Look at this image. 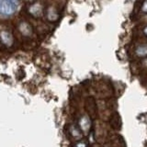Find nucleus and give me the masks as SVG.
<instances>
[{"instance_id": "1", "label": "nucleus", "mask_w": 147, "mask_h": 147, "mask_svg": "<svg viewBox=\"0 0 147 147\" xmlns=\"http://www.w3.org/2000/svg\"><path fill=\"white\" fill-rule=\"evenodd\" d=\"M0 40H1L2 43L6 46H11L13 43V38L12 35L7 31H2L1 34H0Z\"/></svg>"}, {"instance_id": "6", "label": "nucleus", "mask_w": 147, "mask_h": 147, "mask_svg": "<svg viewBox=\"0 0 147 147\" xmlns=\"http://www.w3.org/2000/svg\"><path fill=\"white\" fill-rule=\"evenodd\" d=\"M142 12L147 13V0H144V4H142Z\"/></svg>"}, {"instance_id": "4", "label": "nucleus", "mask_w": 147, "mask_h": 147, "mask_svg": "<svg viewBox=\"0 0 147 147\" xmlns=\"http://www.w3.org/2000/svg\"><path fill=\"white\" fill-rule=\"evenodd\" d=\"M47 17L49 18V20H57V18H58V15H57V12L56 10L53 8V7H49L48 8V10H47Z\"/></svg>"}, {"instance_id": "5", "label": "nucleus", "mask_w": 147, "mask_h": 147, "mask_svg": "<svg viewBox=\"0 0 147 147\" xmlns=\"http://www.w3.org/2000/svg\"><path fill=\"white\" fill-rule=\"evenodd\" d=\"M20 31L24 35H30L31 33V29L28 24H26V28H24V24H22L20 26Z\"/></svg>"}, {"instance_id": "3", "label": "nucleus", "mask_w": 147, "mask_h": 147, "mask_svg": "<svg viewBox=\"0 0 147 147\" xmlns=\"http://www.w3.org/2000/svg\"><path fill=\"white\" fill-rule=\"evenodd\" d=\"M90 124H91L90 119H89L88 118H87L86 116L83 117V118L81 119V121H80V127L82 128V130H83V131H86L87 130H88L89 127H90Z\"/></svg>"}, {"instance_id": "8", "label": "nucleus", "mask_w": 147, "mask_h": 147, "mask_svg": "<svg viewBox=\"0 0 147 147\" xmlns=\"http://www.w3.org/2000/svg\"><path fill=\"white\" fill-rule=\"evenodd\" d=\"M144 34L147 36V26H146V27L144 28Z\"/></svg>"}, {"instance_id": "7", "label": "nucleus", "mask_w": 147, "mask_h": 147, "mask_svg": "<svg viewBox=\"0 0 147 147\" xmlns=\"http://www.w3.org/2000/svg\"><path fill=\"white\" fill-rule=\"evenodd\" d=\"M76 147H86V144H84V142H78V144H76Z\"/></svg>"}, {"instance_id": "2", "label": "nucleus", "mask_w": 147, "mask_h": 147, "mask_svg": "<svg viewBox=\"0 0 147 147\" xmlns=\"http://www.w3.org/2000/svg\"><path fill=\"white\" fill-rule=\"evenodd\" d=\"M135 53L139 57L147 56V45H140L135 50Z\"/></svg>"}]
</instances>
